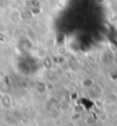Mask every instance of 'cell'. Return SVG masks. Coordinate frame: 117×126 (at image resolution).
<instances>
[{"mask_svg": "<svg viewBox=\"0 0 117 126\" xmlns=\"http://www.w3.org/2000/svg\"><path fill=\"white\" fill-rule=\"evenodd\" d=\"M8 18H9V21L11 23H14V24H17V23H20L22 21V14H21V11L18 10V9H11L9 11V15H8Z\"/></svg>", "mask_w": 117, "mask_h": 126, "instance_id": "6da1fadb", "label": "cell"}]
</instances>
